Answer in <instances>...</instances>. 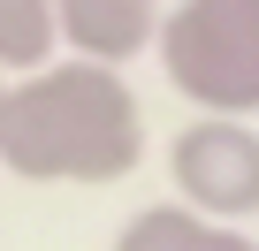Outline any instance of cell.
Instances as JSON below:
<instances>
[{"label": "cell", "mask_w": 259, "mask_h": 251, "mask_svg": "<svg viewBox=\"0 0 259 251\" xmlns=\"http://www.w3.org/2000/svg\"><path fill=\"white\" fill-rule=\"evenodd\" d=\"M145 122L130 84L99 61H46L8 84L0 168L23 183H114L138 168Z\"/></svg>", "instance_id": "cell-1"}, {"label": "cell", "mask_w": 259, "mask_h": 251, "mask_svg": "<svg viewBox=\"0 0 259 251\" xmlns=\"http://www.w3.org/2000/svg\"><path fill=\"white\" fill-rule=\"evenodd\" d=\"M160 61L183 99L236 122L259 107V0H183L160 16Z\"/></svg>", "instance_id": "cell-2"}, {"label": "cell", "mask_w": 259, "mask_h": 251, "mask_svg": "<svg viewBox=\"0 0 259 251\" xmlns=\"http://www.w3.org/2000/svg\"><path fill=\"white\" fill-rule=\"evenodd\" d=\"M176 190H183V213L221 221V228L259 213V137L221 114L191 122L176 137Z\"/></svg>", "instance_id": "cell-3"}, {"label": "cell", "mask_w": 259, "mask_h": 251, "mask_svg": "<svg viewBox=\"0 0 259 251\" xmlns=\"http://www.w3.org/2000/svg\"><path fill=\"white\" fill-rule=\"evenodd\" d=\"M54 31L76 46V61H130L160 38V0H54Z\"/></svg>", "instance_id": "cell-4"}, {"label": "cell", "mask_w": 259, "mask_h": 251, "mask_svg": "<svg viewBox=\"0 0 259 251\" xmlns=\"http://www.w3.org/2000/svg\"><path fill=\"white\" fill-rule=\"evenodd\" d=\"M114 251H259V243L236 236V228H221V221H198L183 206H153V213H138L114 236Z\"/></svg>", "instance_id": "cell-5"}, {"label": "cell", "mask_w": 259, "mask_h": 251, "mask_svg": "<svg viewBox=\"0 0 259 251\" xmlns=\"http://www.w3.org/2000/svg\"><path fill=\"white\" fill-rule=\"evenodd\" d=\"M54 46H61L54 0H0V76H8V84L31 76V69H46Z\"/></svg>", "instance_id": "cell-6"}, {"label": "cell", "mask_w": 259, "mask_h": 251, "mask_svg": "<svg viewBox=\"0 0 259 251\" xmlns=\"http://www.w3.org/2000/svg\"><path fill=\"white\" fill-rule=\"evenodd\" d=\"M0 107H8V76H0Z\"/></svg>", "instance_id": "cell-7"}]
</instances>
